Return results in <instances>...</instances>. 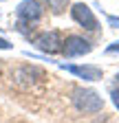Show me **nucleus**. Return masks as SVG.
<instances>
[{
    "label": "nucleus",
    "mask_w": 119,
    "mask_h": 123,
    "mask_svg": "<svg viewBox=\"0 0 119 123\" xmlns=\"http://www.w3.org/2000/svg\"><path fill=\"white\" fill-rule=\"evenodd\" d=\"M71 18L75 20L79 26H84L86 31H97V29H99V24H97V18L93 15L91 7H88V5H84V2L73 5V9H71Z\"/></svg>",
    "instance_id": "5"
},
{
    "label": "nucleus",
    "mask_w": 119,
    "mask_h": 123,
    "mask_svg": "<svg viewBox=\"0 0 119 123\" xmlns=\"http://www.w3.org/2000/svg\"><path fill=\"white\" fill-rule=\"evenodd\" d=\"M0 2H2V0H0Z\"/></svg>",
    "instance_id": "14"
},
{
    "label": "nucleus",
    "mask_w": 119,
    "mask_h": 123,
    "mask_svg": "<svg viewBox=\"0 0 119 123\" xmlns=\"http://www.w3.org/2000/svg\"><path fill=\"white\" fill-rule=\"evenodd\" d=\"M93 51V44L88 42L86 37L82 35H68L64 40V46H62V53L66 57H79V55H88Z\"/></svg>",
    "instance_id": "6"
},
{
    "label": "nucleus",
    "mask_w": 119,
    "mask_h": 123,
    "mask_svg": "<svg viewBox=\"0 0 119 123\" xmlns=\"http://www.w3.org/2000/svg\"><path fill=\"white\" fill-rule=\"evenodd\" d=\"M115 79H117V81H119V73H117V75H115Z\"/></svg>",
    "instance_id": "13"
},
{
    "label": "nucleus",
    "mask_w": 119,
    "mask_h": 123,
    "mask_svg": "<svg viewBox=\"0 0 119 123\" xmlns=\"http://www.w3.org/2000/svg\"><path fill=\"white\" fill-rule=\"evenodd\" d=\"M110 97H112V103H115V108L119 110V90L115 88V90H110Z\"/></svg>",
    "instance_id": "11"
},
{
    "label": "nucleus",
    "mask_w": 119,
    "mask_h": 123,
    "mask_svg": "<svg viewBox=\"0 0 119 123\" xmlns=\"http://www.w3.org/2000/svg\"><path fill=\"white\" fill-rule=\"evenodd\" d=\"M33 46L38 51L46 53V55H53V53H60L64 46V40L60 35V31H42L40 35L33 37Z\"/></svg>",
    "instance_id": "3"
},
{
    "label": "nucleus",
    "mask_w": 119,
    "mask_h": 123,
    "mask_svg": "<svg viewBox=\"0 0 119 123\" xmlns=\"http://www.w3.org/2000/svg\"><path fill=\"white\" fill-rule=\"evenodd\" d=\"M16 15H18V24H35L44 15V7L40 0H22L16 7Z\"/></svg>",
    "instance_id": "2"
},
{
    "label": "nucleus",
    "mask_w": 119,
    "mask_h": 123,
    "mask_svg": "<svg viewBox=\"0 0 119 123\" xmlns=\"http://www.w3.org/2000/svg\"><path fill=\"white\" fill-rule=\"evenodd\" d=\"M11 49H13V44L5 37H0V51H11Z\"/></svg>",
    "instance_id": "9"
},
{
    "label": "nucleus",
    "mask_w": 119,
    "mask_h": 123,
    "mask_svg": "<svg viewBox=\"0 0 119 123\" xmlns=\"http://www.w3.org/2000/svg\"><path fill=\"white\" fill-rule=\"evenodd\" d=\"M46 2H49V7H51L53 11H62V7L68 2V0H46Z\"/></svg>",
    "instance_id": "8"
},
{
    "label": "nucleus",
    "mask_w": 119,
    "mask_h": 123,
    "mask_svg": "<svg viewBox=\"0 0 119 123\" xmlns=\"http://www.w3.org/2000/svg\"><path fill=\"white\" fill-rule=\"evenodd\" d=\"M33 77H42V70L38 66H20L11 73V81L20 88H29V86L35 84Z\"/></svg>",
    "instance_id": "7"
},
{
    "label": "nucleus",
    "mask_w": 119,
    "mask_h": 123,
    "mask_svg": "<svg viewBox=\"0 0 119 123\" xmlns=\"http://www.w3.org/2000/svg\"><path fill=\"white\" fill-rule=\"evenodd\" d=\"M53 64H57L62 70L79 77V79H84V81H97V79H101V68L99 66H91V64H86V66H82V64H62V62H53Z\"/></svg>",
    "instance_id": "4"
},
{
    "label": "nucleus",
    "mask_w": 119,
    "mask_h": 123,
    "mask_svg": "<svg viewBox=\"0 0 119 123\" xmlns=\"http://www.w3.org/2000/svg\"><path fill=\"white\" fill-rule=\"evenodd\" d=\"M106 53H119V40L112 42L110 46H106Z\"/></svg>",
    "instance_id": "12"
},
{
    "label": "nucleus",
    "mask_w": 119,
    "mask_h": 123,
    "mask_svg": "<svg viewBox=\"0 0 119 123\" xmlns=\"http://www.w3.org/2000/svg\"><path fill=\"white\" fill-rule=\"evenodd\" d=\"M106 20H108V24H110V26L119 29V18H117V15H106Z\"/></svg>",
    "instance_id": "10"
},
{
    "label": "nucleus",
    "mask_w": 119,
    "mask_h": 123,
    "mask_svg": "<svg viewBox=\"0 0 119 123\" xmlns=\"http://www.w3.org/2000/svg\"><path fill=\"white\" fill-rule=\"evenodd\" d=\"M71 99H73V105H75L79 112L93 114V112H99L104 108V99L97 95L95 90H91V88H75Z\"/></svg>",
    "instance_id": "1"
}]
</instances>
